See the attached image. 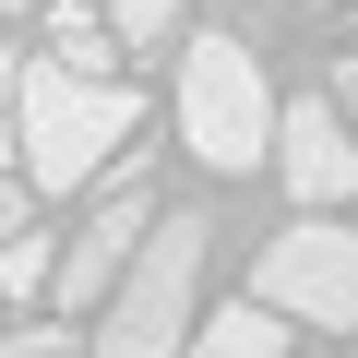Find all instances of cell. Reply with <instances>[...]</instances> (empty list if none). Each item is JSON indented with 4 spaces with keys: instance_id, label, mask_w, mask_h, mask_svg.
Instances as JSON below:
<instances>
[{
    "instance_id": "cell-7",
    "label": "cell",
    "mask_w": 358,
    "mask_h": 358,
    "mask_svg": "<svg viewBox=\"0 0 358 358\" xmlns=\"http://www.w3.org/2000/svg\"><path fill=\"white\" fill-rule=\"evenodd\" d=\"M48 60L60 72H84V84H120L108 60H120V24H108V0H60V24H48Z\"/></svg>"
},
{
    "instance_id": "cell-3",
    "label": "cell",
    "mask_w": 358,
    "mask_h": 358,
    "mask_svg": "<svg viewBox=\"0 0 358 358\" xmlns=\"http://www.w3.org/2000/svg\"><path fill=\"white\" fill-rule=\"evenodd\" d=\"M275 131H287V108H275L263 60L227 24H203L192 48H179V143H192L215 179H239V167H275Z\"/></svg>"
},
{
    "instance_id": "cell-8",
    "label": "cell",
    "mask_w": 358,
    "mask_h": 358,
    "mask_svg": "<svg viewBox=\"0 0 358 358\" xmlns=\"http://www.w3.org/2000/svg\"><path fill=\"white\" fill-rule=\"evenodd\" d=\"M192 358H287V310H263V299H227V310H203Z\"/></svg>"
},
{
    "instance_id": "cell-4",
    "label": "cell",
    "mask_w": 358,
    "mask_h": 358,
    "mask_svg": "<svg viewBox=\"0 0 358 358\" xmlns=\"http://www.w3.org/2000/svg\"><path fill=\"white\" fill-rule=\"evenodd\" d=\"M251 299L310 322V334H358V227L346 215H299L251 251Z\"/></svg>"
},
{
    "instance_id": "cell-12",
    "label": "cell",
    "mask_w": 358,
    "mask_h": 358,
    "mask_svg": "<svg viewBox=\"0 0 358 358\" xmlns=\"http://www.w3.org/2000/svg\"><path fill=\"white\" fill-rule=\"evenodd\" d=\"M36 239V179H0V251Z\"/></svg>"
},
{
    "instance_id": "cell-9",
    "label": "cell",
    "mask_w": 358,
    "mask_h": 358,
    "mask_svg": "<svg viewBox=\"0 0 358 358\" xmlns=\"http://www.w3.org/2000/svg\"><path fill=\"white\" fill-rule=\"evenodd\" d=\"M179 13H192V0H108L120 48H155V36H179Z\"/></svg>"
},
{
    "instance_id": "cell-14",
    "label": "cell",
    "mask_w": 358,
    "mask_h": 358,
    "mask_svg": "<svg viewBox=\"0 0 358 358\" xmlns=\"http://www.w3.org/2000/svg\"><path fill=\"white\" fill-rule=\"evenodd\" d=\"M310 13H334V0H310Z\"/></svg>"
},
{
    "instance_id": "cell-11",
    "label": "cell",
    "mask_w": 358,
    "mask_h": 358,
    "mask_svg": "<svg viewBox=\"0 0 358 358\" xmlns=\"http://www.w3.org/2000/svg\"><path fill=\"white\" fill-rule=\"evenodd\" d=\"M96 334H72V322H24V334H0V358H84Z\"/></svg>"
},
{
    "instance_id": "cell-15",
    "label": "cell",
    "mask_w": 358,
    "mask_h": 358,
    "mask_svg": "<svg viewBox=\"0 0 358 358\" xmlns=\"http://www.w3.org/2000/svg\"><path fill=\"white\" fill-rule=\"evenodd\" d=\"M322 358H334V346H322Z\"/></svg>"
},
{
    "instance_id": "cell-10",
    "label": "cell",
    "mask_w": 358,
    "mask_h": 358,
    "mask_svg": "<svg viewBox=\"0 0 358 358\" xmlns=\"http://www.w3.org/2000/svg\"><path fill=\"white\" fill-rule=\"evenodd\" d=\"M0 287H13V299L60 287V251H48V239H13V251H0Z\"/></svg>"
},
{
    "instance_id": "cell-6",
    "label": "cell",
    "mask_w": 358,
    "mask_h": 358,
    "mask_svg": "<svg viewBox=\"0 0 358 358\" xmlns=\"http://www.w3.org/2000/svg\"><path fill=\"white\" fill-rule=\"evenodd\" d=\"M275 179L299 192V215H346L358 203V120L334 96H299L287 131H275Z\"/></svg>"
},
{
    "instance_id": "cell-5",
    "label": "cell",
    "mask_w": 358,
    "mask_h": 358,
    "mask_svg": "<svg viewBox=\"0 0 358 358\" xmlns=\"http://www.w3.org/2000/svg\"><path fill=\"white\" fill-rule=\"evenodd\" d=\"M155 215H167V203H155V179H143V155L96 179V215H84V227L60 239V287H48V299H60V322H72V310L96 322V310L120 299V275L143 263V239H155Z\"/></svg>"
},
{
    "instance_id": "cell-13",
    "label": "cell",
    "mask_w": 358,
    "mask_h": 358,
    "mask_svg": "<svg viewBox=\"0 0 358 358\" xmlns=\"http://www.w3.org/2000/svg\"><path fill=\"white\" fill-rule=\"evenodd\" d=\"M334 108H346V120H358V48H346V60H334Z\"/></svg>"
},
{
    "instance_id": "cell-2",
    "label": "cell",
    "mask_w": 358,
    "mask_h": 358,
    "mask_svg": "<svg viewBox=\"0 0 358 358\" xmlns=\"http://www.w3.org/2000/svg\"><path fill=\"white\" fill-rule=\"evenodd\" d=\"M203 263H215V215L167 203L155 239H143V263L96 310V358H192V334H203Z\"/></svg>"
},
{
    "instance_id": "cell-1",
    "label": "cell",
    "mask_w": 358,
    "mask_h": 358,
    "mask_svg": "<svg viewBox=\"0 0 358 358\" xmlns=\"http://www.w3.org/2000/svg\"><path fill=\"white\" fill-rule=\"evenodd\" d=\"M131 131H143V96L131 84H84L60 60H24L13 72V155H24L36 192H96Z\"/></svg>"
}]
</instances>
